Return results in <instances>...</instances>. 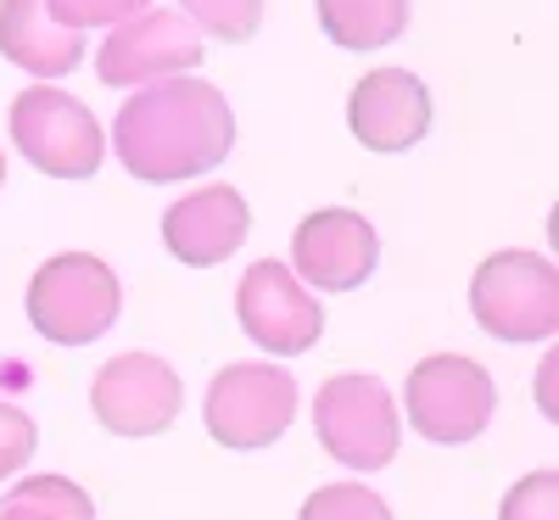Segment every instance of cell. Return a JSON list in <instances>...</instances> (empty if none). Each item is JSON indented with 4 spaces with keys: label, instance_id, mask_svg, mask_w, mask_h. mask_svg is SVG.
Segmentation results:
<instances>
[{
    "label": "cell",
    "instance_id": "6da1fadb",
    "mask_svg": "<svg viewBox=\"0 0 559 520\" xmlns=\"http://www.w3.org/2000/svg\"><path fill=\"white\" fill-rule=\"evenodd\" d=\"M112 146L134 179L174 185L229 157L236 113H229L224 90H213L207 79H163L118 107Z\"/></svg>",
    "mask_w": 559,
    "mask_h": 520
},
{
    "label": "cell",
    "instance_id": "7a4b0ae2",
    "mask_svg": "<svg viewBox=\"0 0 559 520\" xmlns=\"http://www.w3.org/2000/svg\"><path fill=\"white\" fill-rule=\"evenodd\" d=\"M118 308H123L118 274L90 252H62L28 280V324L57 347H84L107 336Z\"/></svg>",
    "mask_w": 559,
    "mask_h": 520
},
{
    "label": "cell",
    "instance_id": "3957f363",
    "mask_svg": "<svg viewBox=\"0 0 559 520\" xmlns=\"http://www.w3.org/2000/svg\"><path fill=\"white\" fill-rule=\"evenodd\" d=\"M313 432L324 442L336 464L347 470H386L397 459V403L386 392L381 375H331L319 392H313Z\"/></svg>",
    "mask_w": 559,
    "mask_h": 520
},
{
    "label": "cell",
    "instance_id": "277c9868",
    "mask_svg": "<svg viewBox=\"0 0 559 520\" xmlns=\"http://www.w3.org/2000/svg\"><path fill=\"white\" fill-rule=\"evenodd\" d=\"M476 324L498 342H548L559 330V269L537 252H492L471 280Z\"/></svg>",
    "mask_w": 559,
    "mask_h": 520
},
{
    "label": "cell",
    "instance_id": "5b68a950",
    "mask_svg": "<svg viewBox=\"0 0 559 520\" xmlns=\"http://www.w3.org/2000/svg\"><path fill=\"white\" fill-rule=\"evenodd\" d=\"M12 146L51 179H90L107 157L102 123L68 90L28 84L12 102Z\"/></svg>",
    "mask_w": 559,
    "mask_h": 520
},
{
    "label": "cell",
    "instance_id": "8992f818",
    "mask_svg": "<svg viewBox=\"0 0 559 520\" xmlns=\"http://www.w3.org/2000/svg\"><path fill=\"white\" fill-rule=\"evenodd\" d=\"M408 425L426 442H476L492 409H498V387L492 375L464 358V353H431L408 369Z\"/></svg>",
    "mask_w": 559,
    "mask_h": 520
},
{
    "label": "cell",
    "instance_id": "52a82bcc",
    "mask_svg": "<svg viewBox=\"0 0 559 520\" xmlns=\"http://www.w3.org/2000/svg\"><path fill=\"white\" fill-rule=\"evenodd\" d=\"M297 414V381L292 369L274 364H229L218 369V381L207 387V432L213 442L252 453L286 437V425Z\"/></svg>",
    "mask_w": 559,
    "mask_h": 520
},
{
    "label": "cell",
    "instance_id": "ba28073f",
    "mask_svg": "<svg viewBox=\"0 0 559 520\" xmlns=\"http://www.w3.org/2000/svg\"><path fill=\"white\" fill-rule=\"evenodd\" d=\"M185 387L179 369H168L152 353H118L112 364H102L96 387H90V409L107 425L112 437H157L179 419Z\"/></svg>",
    "mask_w": 559,
    "mask_h": 520
},
{
    "label": "cell",
    "instance_id": "9c48e42d",
    "mask_svg": "<svg viewBox=\"0 0 559 520\" xmlns=\"http://www.w3.org/2000/svg\"><path fill=\"white\" fill-rule=\"evenodd\" d=\"M236 314H241V330L274 358H297L308 353L319 336H324V314L313 303V292L286 269V263H252L241 292H236Z\"/></svg>",
    "mask_w": 559,
    "mask_h": 520
},
{
    "label": "cell",
    "instance_id": "30bf717a",
    "mask_svg": "<svg viewBox=\"0 0 559 520\" xmlns=\"http://www.w3.org/2000/svg\"><path fill=\"white\" fill-rule=\"evenodd\" d=\"M202 62V34L185 23L179 12H157L146 7L140 17L118 23L96 57V73L102 84H163V79H179Z\"/></svg>",
    "mask_w": 559,
    "mask_h": 520
},
{
    "label": "cell",
    "instance_id": "8fae6325",
    "mask_svg": "<svg viewBox=\"0 0 559 520\" xmlns=\"http://www.w3.org/2000/svg\"><path fill=\"white\" fill-rule=\"evenodd\" d=\"M381 235L353 208H319L292 235V274L313 280L319 292H353L376 274Z\"/></svg>",
    "mask_w": 559,
    "mask_h": 520
},
{
    "label": "cell",
    "instance_id": "7c38bea8",
    "mask_svg": "<svg viewBox=\"0 0 559 520\" xmlns=\"http://www.w3.org/2000/svg\"><path fill=\"white\" fill-rule=\"evenodd\" d=\"M347 129L369 152H408L431 129V96L426 84L403 68H376L353 84L347 96Z\"/></svg>",
    "mask_w": 559,
    "mask_h": 520
},
{
    "label": "cell",
    "instance_id": "4fadbf2b",
    "mask_svg": "<svg viewBox=\"0 0 559 520\" xmlns=\"http://www.w3.org/2000/svg\"><path fill=\"white\" fill-rule=\"evenodd\" d=\"M247 229H252L247 197L229 191V185H207V191L179 197L163 213V247L191 269H213L247 241Z\"/></svg>",
    "mask_w": 559,
    "mask_h": 520
},
{
    "label": "cell",
    "instance_id": "5bb4252c",
    "mask_svg": "<svg viewBox=\"0 0 559 520\" xmlns=\"http://www.w3.org/2000/svg\"><path fill=\"white\" fill-rule=\"evenodd\" d=\"M0 57H12L34 79H62L84 57V34L57 28L45 0H0Z\"/></svg>",
    "mask_w": 559,
    "mask_h": 520
},
{
    "label": "cell",
    "instance_id": "9a60e30c",
    "mask_svg": "<svg viewBox=\"0 0 559 520\" xmlns=\"http://www.w3.org/2000/svg\"><path fill=\"white\" fill-rule=\"evenodd\" d=\"M319 28L342 51H381L408 28V0H319Z\"/></svg>",
    "mask_w": 559,
    "mask_h": 520
},
{
    "label": "cell",
    "instance_id": "2e32d148",
    "mask_svg": "<svg viewBox=\"0 0 559 520\" xmlns=\"http://www.w3.org/2000/svg\"><path fill=\"white\" fill-rule=\"evenodd\" d=\"M0 520H96V504L68 476H28L0 498Z\"/></svg>",
    "mask_w": 559,
    "mask_h": 520
},
{
    "label": "cell",
    "instance_id": "e0dca14e",
    "mask_svg": "<svg viewBox=\"0 0 559 520\" xmlns=\"http://www.w3.org/2000/svg\"><path fill=\"white\" fill-rule=\"evenodd\" d=\"M179 17L213 39H252L263 23V0H179Z\"/></svg>",
    "mask_w": 559,
    "mask_h": 520
},
{
    "label": "cell",
    "instance_id": "ac0fdd59",
    "mask_svg": "<svg viewBox=\"0 0 559 520\" xmlns=\"http://www.w3.org/2000/svg\"><path fill=\"white\" fill-rule=\"evenodd\" d=\"M297 520H392V509H386L381 493H369L358 482H331L302 504Z\"/></svg>",
    "mask_w": 559,
    "mask_h": 520
},
{
    "label": "cell",
    "instance_id": "d6986e66",
    "mask_svg": "<svg viewBox=\"0 0 559 520\" xmlns=\"http://www.w3.org/2000/svg\"><path fill=\"white\" fill-rule=\"evenodd\" d=\"M146 7H152V0H45L51 23L57 28H73V34L96 28V23H129V17H140Z\"/></svg>",
    "mask_w": 559,
    "mask_h": 520
},
{
    "label": "cell",
    "instance_id": "ffe728a7",
    "mask_svg": "<svg viewBox=\"0 0 559 520\" xmlns=\"http://www.w3.org/2000/svg\"><path fill=\"white\" fill-rule=\"evenodd\" d=\"M498 520H559V476L554 470H532L509 487Z\"/></svg>",
    "mask_w": 559,
    "mask_h": 520
},
{
    "label": "cell",
    "instance_id": "44dd1931",
    "mask_svg": "<svg viewBox=\"0 0 559 520\" xmlns=\"http://www.w3.org/2000/svg\"><path fill=\"white\" fill-rule=\"evenodd\" d=\"M34 442H39L34 419H28L17 403H7V398H0V482H7V476H17V470L34 459Z\"/></svg>",
    "mask_w": 559,
    "mask_h": 520
},
{
    "label": "cell",
    "instance_id": "7402d4cb",
    "mask_svg": "<svg viewBox=\"0 0 559 520\" xmlns=\"http://www.w3.org/2000/svg\"><path fill=\"white\" fill-rule=\"evenodd\" d=\"M0 185H7V152H0Z\"/></svg>",
    "mask_w": 559,
    "mask_h": 520
}]
</instances>
